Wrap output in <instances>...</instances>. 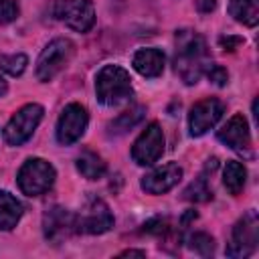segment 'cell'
I'll use <instances>...</instances> for the list:
<instances>
[{
    "label": "cell",
    "mask_w": 259,
    "mask_h": 259,
    "mask_svg": "<svg viewBox=\"0 0 259 259\" xmlns=\"http://www.w3.org/2000/svg\"><path fill=\"white\" fill-rule=\"evenodd\" d=\"M210 65L206 40L194 32V30H178L176 32V57H174V69L178 77L186 85L198 83L206 67Z\"/></svg>",
    "instance_id": "6da1fadb"
},
{
    "label": "cell",
    "mask_w": 259,
    "mask_h": 259,
    "mask_svg": "<svg viewBox=\"0 0 259 259\" xmlns=\"http://www.w3.org/2000/svg\"><path fill=\"white\" fill-rule=\"evenodd\" d=\"M241 42H243L241 36H221V38H219V45H221V49H225V51H235Z\"/></svg>",
    "instance_id": "4316f807"
},
{
    "label": "cell",
    "mask_w": 259,
    "mask_h": 259,
    "mask_svg": "<svg viewBox=\"0 0 259 259\" xmlns=\"http://www.w3.org/2000/svg\"><path fill=\"white\" fill-rule=\"evenodd\" d=\"M229 12L237 22L255 26L259 22V0H231Z\"/></svg>",
    "instance_id": "ac0fdd59"
},
{
    "label": "cell",
    "mask_w": 259,
    "mask_h": 259,
    "mask_svg": "<svg viewBox=\"0 0 259 259\" xmlns=\"http://www.w3.org/2000/svg\"><path fill=\"white\" fill-rule=\"evenodd\" d=\"M170 231V227H168V221L166 219H152V221H148L146 225H144V233H150V235H158V237H162V235H166Z\"/></svg>",
    "instance_id": "484cf974"
},
{
    "label": "cell",
    "mask_w": 259,
    "mask_h": 259,
    "mask_svg": "<svg viewBox=\"0 0 259 259\" xmlns=\"http://www.w3.org/2000/svg\"><path fill=\"white\" fill-rule=\"evenodd\" d=\"M113 227V214L99 196H89L77 214V233L103 235Z\"/></svg>",
    "instance_id": "52a82bcc"
},
{
    "label": "cell",
    "mask_w": 259,
    "mask_h": 259,
    "mask_svg": "<svg viewBox=\"0 0 259 259\" xmlns=\"http://www.w3.org/2000/svg\"><path fill=\"white\" fill-rule=\"evenodd\" d=\"M55 168L51 162L42 160V158H28L16 176L18 188L22 194L26 196H38L42 192H47L53 182H55Z\"/></svg>",
    "instance_id": "3957f363"
},
{
    "label": "cell",
    "mask_w": 259,
    "mask_h": 259,
    "mask_svg": "<svg viewBox=\"0 0 259 259\" xmlns=\"http://www.w3.org/2000/svg\"><path fill=\"white\" fill-rule=\"evenodd\" d=\"M204 73H206V77H208L214 85H219V87L227 85V81H229V73H227V69L221 67V65H208Z\"/></svg>",
    "instance_id": "d4e9b609"
},
{
    "label": "cell",
    "mask_w": 259,
    "mask_h": 259,
    "mask_svg": "<svg viewBox=\"0 0 259 259\" xmlns=\"http://www.w3.org/2000/svg\"><path fill=\"white\" fill-rule=\"evenodd\" d=\"M182 180V168L174 162H168L160 168H154L142 178V188L148 194H164L172 190Z\"/></svg>",
    "instance_id": "5bb4252c"
},
{
    "label": "cell",
    "mask_w": 259,
    "mask_h": 259,
    "mask_svg": "<svg viewBox=\"0 0 259 259\" xmlns=\"http://www.w3.org/2000/svg\"><path fill=\"white\" fill-rule=\"evenodd\" d=\"M188 247H190L194 253L202 255V257H210V255L214 253V239H212L208 233L198 231V233H192V235L188 237Z\"/></svg>",
    "instance_id": "603a6c76"
},
{
    "label": "cell",
    "mask_w": 259,
    "mask_h": 259,
    "mask_svg": "<svg viewBox=\"0 0 259 259\" xmlns=\"http://www.w3.org/2000/svg\"><path fill=\"white\" fill-rule=\"evenodd\" d=\"M223 113H225V103L217 97H206V99L196 101L188 113L190 136L198 138V136L206 134L210 127H214L221 121Z\"/></svg>",
    "instance_id": "30bf717a"
},
{
    "label": "cell",
    "mask_w": 259,
    "mask_h": 259,
    "mask_svg": "<svg viewBox=\"0 0 259 259\" xmlns=\"http://www.w3.org/2000/svg\"><path fill=\"white\" fill-rule=\"evenodd\" d=\"M87 109L81 103H69L57 121V142L63 146L75 144L87 130Z\"/></svg>",
    "instance_id": "8fae6325"
},
{
    "label": "cell",
    "mask_w": 259,
    "mask_h": 259,
    "mask_svg": "<svg viewBox=\"0 0 259 259\" xmlns=\"http://www.w3.org/2000/svg\"><path fill=\"white\" fill-rule=\"evenodd\" d=\"M121 257H146V251H136V249H127L119 253Z\"/></svg>",
    "instance_id": "f1b7e54d"
},
{
    "label": "cell",
    "mask_w": 259,
    "mask_h": 259,
    "mask_svg": "<svg viewBox=\"0 0 259 259\" xmlns=\"http://www.w3.org/2000/svg\"><path fill=\"white\" fill-rule=\"evenodd\" d=\"M22 217V204L16 196H12L6 190H0V229L10 231L18 225Z\"/></svg>",
    "instance_id": "2e32d148"
},
{
    "label": "cell",
    "mask_w": 259,
    "mask_h": 259,
    "mask_svg": "<svg viewBox=\"0 0 259 259\" xmlns=\"http://www.w3.org/2000/svg\"><path fill=\"white\" fill-rule=\"evenodd\" d=\"M245 180H247V170L241 162L237 160H229L227 166H225V172H223V182H225V188L231 192V194H239L245 186Z\"/></svg>",
    "instance_id": "ffe728a7"
},
{
    "label": "cell",
    "mask_w": 259,
    "mask_h": 259,
    "mask_svg": "<svg viewBox=\"0 0 259 259\" xmlns=\"http://www.w3.org/2000/svg\"><path fill=\"white\" fill-rule=\"evenodd\" d=\"M55 16L77 32H87L95 24V8L91 0H59Z\"/></svg>",
    "instance_id": "ba28073f"
},
{
    "label": "cell",
    "mask_w": 259,
    "mask_h": 259,
    "mask_svg": "<svg viewBox=\"0 0 259 259\" xmlns=\"http://www.w3.org/2000/svg\"><path fill=\"white\" fill-rule=\"evenodd\" d=\"M194 8L200 14H210L217 8V0H194Z\"/></svg>",
    "instance_id": "83f0119b"
},
{
    "label": "cell",
    "mask_w": 259,
    "mask_h": 259,
    "mask_svg": "<svg viewBox=\"0 0 259 259\" xmlns=\"http://www.w3.org/2000/svg\"><path fill=\"white\" fill-rule=\"evenodd\" d=\"M162 154H164V132L160 123L152 121L134 142L132 158L140 166H152L160 160Z\"/></svg>",
    "instance_id": "9c48e42d"
},
{
    "label": "cell",
    "mask_w": 259,
    "mask_h": 259,
    "mask_svg": "<svg viewBox=\"0 0 259 259\" xmlns=\"http://www.w3.org/2000/svg\"><path fill=\"white\" fill-rule=\"evenodd\" d=\"M257 243H259V219L255 210H249L235 223L231 243L227 245V255L233 259H245L255 253Z\"/></svg>",
    "instance_id": "5b68a950"
},
{
    "label": "cell",
    "mask_w": 259,
    "mask_h": 259,
    "mask_svg": "<svg viewBox=\"0 0 259 259\" xmlns=\"http://www.w3.org/2000/svg\"><path fill=\"white\" fill-rule=\"evenodd\" d=\"M6 91H8V85H6V81L0 77V97H4V95H6Z\"/></svg>",
    "instance_id": "f546056e"
},
{
    "label": "cell",
    "mask_w": 259,
    "mask_h": 259,
    "mask_svg": "<svg viewBox=\"0 0 259 259\" xmlns=\"http://www.w3.org/2000/svg\"><path fill=\"white\" fill-rule=\"evenodd\" d=\"M42 231L49 241L61 243L63 239L77 233V214L63 206H53L42 217Z\"/></svg>",
    "instance_id": "4fadbf2b"
},
{
    "label": "cell",
    "mask_w": 259,
    "mask_h": 259,
    "mask_svg": "<svg viewBox=\"0 0 259 259\" xmlns=\"http://www.w3.org/2000/svg\"><path fill=\"white\" fill-rule=\"evenodd\" d=\"M18 14H20V8L16 0H0V24H8L16 20Z\"/></svg>",
    "instance_id": "cb8c5ba5"
},
{
    "label": "cell",
    "mask_w": 259,
    "mask_h": 259,
    "mask_svg": "<svg viewBox=\"0 0 259 259\" xmlns=\"http://www.w3.org/2000/svg\"><path fill=\"white\" fill-rule=\"evenodd\" d=\"M28 65L26 55L14 53V55H0V69L12 77H20Z\"/></svg>",
    "instance_id": "7402d4cb"
},
{
    "label": "cell",
    "mask_w": 259,
    "mask_h": 259,
    "mask_svg": "<svg viewBox=\"0 0 259 259\" xmlns=\"http://www.w3.org/2000/svg\"><path fill=\"white\" fill-rule=\"evenodd\" d=\"M219 142H223L225 146H229L231 150L245 154L247 158L253 156L251 150V132H249V123L241 113H235L217 134Z\"/></svg>",
    "instance_id": "7c38bea8"
},
{
    "label": "cell",
    "mask_w": 259,
    "mask_h": 259,
    "mask_svg": "<svg viewBox=\"0 0 259 259\" xmlns=\"http://www.w3.org/2000/svg\"><path fill=\"white\" fill-rule=\"evenodd\" d=\"M73 55H75V45L69 38L51 40L42 49V53H40V57L36 61V79L42 81V83L55 79L69 65Z\"/></svg>",
    "instance_id": "277c9868"
},
{
    "label": "cell",
    "mask_w": 259,
    "mask_h": 259,
    "mask_svg": "<svg viewBox=\"0 0 259 259\" xmlns=\"http://www.w3.org/2000/svg\"><path fill=\"white\" fill-rule=\"evenodd\" d=\"M45 109L38 103H26L20 107L4 127V140L10 146H22L38 127Z\"/></svg>",
    "instance_id": "8992f818"
},
{
    "label": "cell",
    "mask_w": 259,
    "mask_h": 259,
    "mask_svg": "<svg viewBox=\"0 0 259 259\" xmlns=\"http://www.w3.org/2000/svg\"><path fill=\"white\" fill-rule=\"evenodd\" d=\"M77 170L87 180H99L105 174L107 166H105V162L99 154H95L91 150H83L77 158Z\"/></svg>",
    "instance_id": "e0dca14e"
},
{
    "label": "cell",
    "mask_w": 259,
    "mask_h": 259,
    "mask_svg": "<svg viewBox=\"0 0 259 259\" xmlns=\"http://www.w3.org/2000/svg\"><path fill=\"white\" fill-rule=\"evenodd\" d=\"M97 99L107 107H117L134 97L132 77L119 65H105L95 77Z\"/></svg>",
    "instance_id": "7a4b0ae2"
},
{
    "label": "cell",
    "mask_w": 259,
    "mask_h": 259,
    "mask_svg": "<svg viewBox=\"0 0 259 259\" xmlns=\"http://www.w3.org/2000/svg\"><path fill=\"white\" fill-rule=\"evenodd\" d=\"M132 65H134V69H136L140 75L154 79V77H160V75H162L164 65H166V57H164V53H162L160 49H154V47H150V49H140V51L134 53Z\"/></svg>",
    "instance_id": "9a60e30c"
},
{
    "label": "cell",
    "mask_w": 259,
    "mask_h": 259,
    "mask_svg": "<svg viewBox=\"0 0 259 259\" xmlns=\"http://www.w3.org/2000/svg\"><path fill=\"white\" fill-rule=\"evenodd\" d=\"M146 115V107L144 105H134L130 109H125L123 113H119L111 123H109V132L111 134H125L127 130L136 127Z\"/></svg>",
    "instance_id": "d6986e66"
},
{
    "label": "cell",
    "mask_w": 259,
    "mask_h": 259,
    "mask_svg": "<svg viewBox=\"0 0 259 259\" xmlns=\"http://www.w3.org/2000/svg\"><path fill=\"white\" fill-rule=\"evenodd\" d=\"M182 196L186 200H192V202H206V200L212 198V190H210L206 178L204 176H198L194 182H190V186L184 190Z\"/></svg>",
    "instance_id": "44dd1931"
}]
</instances>
